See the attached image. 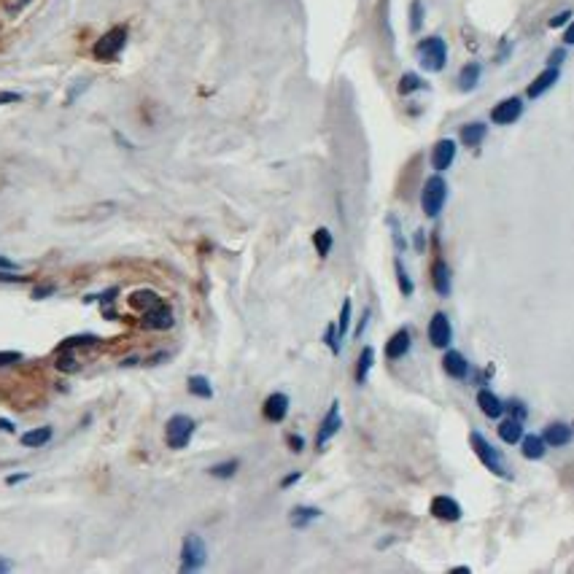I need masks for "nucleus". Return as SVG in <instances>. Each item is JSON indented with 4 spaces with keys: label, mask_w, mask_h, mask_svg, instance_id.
Listing matches in <instances>:
<instances>
[{
    "label": "nucleus",
    "mask_w": 574,
    "mask_h": 574,
    "mask_svg": "<svg viewBox=\"0 0 574 574\" xmlns=\"http://www.w3.org/2000/svg\"><path fill=\"white\" fill-rule=\"evenodd\" d=\"M418 62L429 73H439L448 65V43L439 35H429V38L418 41Z\"/></svg>",
    "instance_id": "obj_1"
},
{
    "label": "nucleus",
    "mask_w": 574,
    "mask_h": 574,
    "mask_svg": "<svg viewBox=\"0 0 574 574\" xmlns=\"http://www.w3.org/2000/svg\"><path fill=\"white\" fill-rule=\"evenodd\" d=\"M470 445H472V451H474V456L480 458V464H483L488 472H493L496 477H510V470H507V464H505V456L499 453V448H493L480 432H472Z\"/></svg>",
    "instance_id": "obj_2"
},
{
    "label": "nucleus",
    "mask_w": 574,
    "mask_h": 574,
    "mask_svg": "<svg viewBox=\"0 0 574 574\" xmlns=\"http://www.w3.org/2000/svg\"><path fill=\"white\" fill-rule=\"evenodd\" d=\"M445 200H448V184L442 175H432L426 178L423 191H421V208L429 219H437L439 210L445 208Z\"/></svg>",
    "instance_id": "obj_3"
},
{
    "label": "nucleus",
    "mask_w": 574,
    "mask_h": 574,
    "mask_svg": "<svg viewBox=\"0 0 574 574\" xmlns=\"http://www.w3.org/2000/svg\"><path fill=\"white\" fill-rule=\"evenodd\" d=\"M208 561V545L200 534H186L181 542V572H200Z\"/></svg>",
    "instance_id": "obj_4"
},
{
    "label": "nucleus",
    "mask_w": 574,
    "mask_h": 574,
    "mask_svg": "<svg viewBox=\"0 0 574 574\" xmlns=\"http://www.w3.org/2000/svg\"><path fill=\"white\" fill-rule=\"evenodd\" d=\"M194 432H197V421L189 416H184V413H178V416H173L170 421H168V426H165V439H168V445H170L173 451H181V448H186V445L191 442Z\"/></svg>",
    "instance_id": "obj_5"
},
{
    "label": "nucleus",
    "mask_w": 574,
    "mask_h": 574,
    "mask_svg": "<svg viewBox=\"0 0 574 574\" xmlns=\"http://www.w3.org/2000/svg\"><path fill=\"white\" fill-rule=\"evenodd\" d=\"M124 43H127V27L122 25V27L108 30L103 38H97V43L92 46V57L97 62H111V60H116L122 54Z\"/></svg>",
    "instance_id": "obj_6"
},
{
    "label": "nucleus",
    "mask_w": 574,
    "mask_h": 574,
    "mask_svg": "<svg viewBox=\"0 0 574 574\" xmlns=\"http://www.w3.org/2000/svg\"><path fill=\"white\" fill-rule=\"evenodd\" d=\"M175 324V315L170 310V305H165L159 299L157 305H151L149 310H143V327L146 329H157V332H165V329H173Z\"/></svg>",
    "instance_id": "obj_7"
},
{
    "label": "nucleus",
    "mask_w": 574,
    "mask_h": 574,
    "mask_svg": "<svg viewBox=\"0 0 574 574\" xmlns=\"http://www.w3.org/2000/svg\"><path fill=\"white\" fill-rule=\"evenodd\" d=\"M523 116V100L521 97H507L502 103H496L491 108V122L507 127V124H515Z\"/></svg>",
    "instance_id": "obj_8"
},
{
    "label": "nucleus",
    "mask_w": 574,
    "mask_h": 574,
    "mask_svg": "<svg viewBox=\"0 0 574 574\" xmlns=\"http://www.w3.org/2000/svg\"><path fill=\"white\" fill-rule=\"evenodd\" d=\"M340 426H343V418H340V402H332L329 413L324 416L321 426H318V435H315V448H318V451H324V448H327V442H329L332 437L340 432Z\"/></svg>",
    "instance_id": "obj_9"
},
{
    "label": "nucleus",
    "mask_w": 574,
    "mask_h": 574,
    "mask_svg": "<svg viewBox=\"0 0 574 574\" xmlns=\"http://www.w3.org/2000/svg\"><path fill=\"white\" fill-rule=\"evenodd\" d=\"M453 340V327H451V318L445 313H435L432 321H429V343L435 348H448Z\"/></svg>",
    "instance_id": "obj_10"
},
{
    "label": "nucleus",
    "mask_w": 574,
    "mask_h": 574,
    "mask_svg": "<svg viewBox=\"0 0 574 574\" xmlns=\"http://www.w3.org/2000/svg\"><path fill=\"white\" fill-rule=\"evenodd\" d=\"M429 510H432V515H435L437 521H445V523L461 521V515H464L461 505H458L453 496H435Z\"/></svg>",
    "instance_id": "obj_11"
},
{
    "label": "nucleus",
    "mask_w": 574,
    "mask_h": 574,
    "mask_svg": "<svg viewBox=\"0 0 574 574\" xmlns=\"http://www.w3.org/2000/svg\"><path fill=\"white\" fill-rule=\"evenodd\" d=\"M558 78H561V68H553V65H547V68L542 70L540 76L528 84V89H526V95L531 97V100H537V97H542L545 92H550V89L558 84Z\"/></svg>",
    "instance_id": "obj_12"
},
{
    "label": "nucleus",
    "mask_w": 574,
    "mask_h": 574,
    "mask_svg": "<svg viewBox=\"0 0 574 574\" xmlns=\"http://www.w3.org/2000/svg\"><path fill=\"white\" fill-rule=\"evenodd\" d=\"M453 159H456V140L451 138L437 140L435 149H432V168H435L437 173H445L453 165Z\"/></svg>",
    "instance_id": "obj_13"
},
{
    "label": "nucleus",
    "mask_w": 574,
    "mask_h": 574,
    "mask_svg": "<svg viewBox=\"0 0 574 574\" xmlns=\"http://www.w3.org/2000/svg\"><path fill=\"white\" fill-rule=\"evenodd\" d=\"M261 413H264V418H267L270 423H280L283 418L289 416V397L280 394V391L270 394V397L264 399V404H261Z\"/></svg>",
    "instance_id": "obj_14"
},
{
    "label": "nucleus",
    "mask_w": 574,
    "mask_h": 574,
    "mask_svg": "<svg viewBox=\"0 0 574 574\" xmlns=\"http://www.w3.org/2000/svg\"><path fill=\"white\" fill-rule=\"evenodd\" d=\"M545 442H547V448H566L569 442H572L574 437V429L569 426V423H563V421H553L547 429H545Z\"/></svg>",
    "instance_id": "obj_15"
},
{
    "label": "nucleus",
    "mask_w": 574,
    "mask_h": 574,
    "mask_svg": "<svg viewBox=\"0 0 574 574\" xmlns=\"http://www.w3.org/2000/svg\"><path fill=\"white\" fill-rule=\"evenodd\" d=\"M407 350H410V329H397L385 343V359L397 362L402 356H407Z\"/></svg>",
    "instance_id": "obj_16"
},
{
    "label": "nucleus",
    "mask_w": 574,
    "mask_h": 574,
    "mask_svg": "<svg viewBox=\"0 0 574 574\" xmlns=\"http://www.w3.org/2000/svg\"><path fill=\"white\" fill-rule=\"evenodd\" d=\"M442 367H445V372H448L451 378H456V381H464V378L470 375V362H467V356L458 353V350H448V353L442 356Z\"/></svg>",
    "instance_id": "obj_17"
},
{
    "label": "nucleus",
    "mask_w": 574,
    "mask_h": 574,
    "mask_svg": "<svg viewBox=\"0 0 574 574\" xmlns=\"http://www.w3.org/2000/svg\"><path fill=\"white\" fill-rule=\"evenodd\" d=\"M432 286H435V292L439 296H448L453 289V278H451V267L445 264L442 259L435 261V267H432Z\"/></svg>",
    "instance_id": "obj_18"
},
{
    "label": "nucleus",
    "mask_w": 574,
    "mask_h": 574,
    "mask_svg": "<svg viewBox=\"0 0 574 574\" xmlns=\"http://www.w3.org/2000/svg\"><path fill=\"white\" fill-rule=\"evenodd\" d=\"M477 407H480L483 416L488 418H502V413H505V402L499 399L493 391H488V388L477 391Z\"/></svg>",
    "instance_id": "obj_19"
},
{
    "label": "nucleus",
    "mask_w": 574,
    "mask_h": 574,
    "mask_svg": "<svg viewBox=\"0 0 574 574\" xmlns=\"http://www.w3.org/2000/svg\"><path fill=\"white\" fill-rule=\"evenodd\" d=\"M488 135V127L483 122H470L461 127V132H458V138H461V143L464 146H470V149H477L483 140H486Z\"/></svg>",
    "instance_id": "obj_20"
},
{
    "label": "nucleus",
    "mask_w": 574,
    "mask_h": 574,
    "mask_svg": "<svg viewBox=\"0 0 574 574\" xmlns=\"http://www.w3.org/2000/svg\"><path fill=\"white\" fill-rule=\"evenodd\" d=\"M521 453L523 458H528V461H540L542 456L547 453V442H545V437L540 435H528L521 439Z\"/></svg>",
    "instance_id": "obj_21"
},
{
    "label": "nucleus",
    "mask_w": 574,
    "mask_h": 574,
    "mask_svg": "<svg viewBox=\"0 0 574 574\" xmlns=\"http://www.w3.org/2000/svg\"><path fill=\"white\" fill-rule=\"evenodd\" d=\"M480 76H483V65L480 62H467L461 68V73H458V89L461 92H472L480 84Z\"/></svg>",
    "instance_id": "obj_22"
},
{
    "label": "nucleus",
    "mask_w": 574,
    "mask_h": 574,
    "mask_svg": "<svg viewBox=\"0 0 574 574\" xmlns=\"http://www.w3.org/2000/svg\"><path fill=\"white\" fill-rule=\"evenodd\" d=\"M499 439H502L505 445L521 442L523 439V421H518V418H505V421L499 423Z\"/></svg>",
    "instance_id": "obj_23"
},
{
    "label": "nucleus",
    "mask_w": 574,
    "mask_h": 574,
    "mask_svg": "<svg viewBox=\"0 0 574 574\" xmlns=\"http://www.w3.org/2000/svg\"><path fill=\"white\" fill-rule=\"evenodd\" d=\"M318 518H321V510H318V507H294L292 515H289V521H292L294 528H308V526L313 521H318Z\"/></svg>",
    "instance_id": "obj_24"
},
{
    "label": "nucleus",
    "mask_w": 574,
    "mask_h": 574,
    "mask_svg": "<svg viewBox=\"0 0 574 574\" xmlns=\"http://www.w3.org/2000/svg\"><path fill=\"white\" fill-rule=\"evenodd\" d=\"M52 437H54L52 426H38V429H30V432L22 435V445H25V448H41V445H46Z\"/></svg>",
    "instance_id": "obj_25"
},
{
    "label": "nucleus",
    "mask_w": 574,
    "mask_h": 574,
    "mask_svg": "<svg viewBox=\"0 0 574 574\" xmlns=\"http://www.w3.org/2000/svg\"><path fill=\"white\" fill-rule=\"evenodd\" d=\"M186 388H189L191 397H197V399H210L213 397V385H210L205 375H191L189 381H186Z\"/></svg>",
    "instance_id": "obj_26"
},
{
    "label": "nucleus",
    "mask_w": 574,
    "mask_h": 574,
    "mask_svg": "<svg viewBox=\"0 0 574 574\" xmlns=\"http://www.w3.org/2000/svg\"><path fill=\"white\" fill-rule=\"evenodd\" d=\"M375 364V348L372 346H364L362 353H359V362H356V383H364L369 369Z\"/></svg>",
    "instance_id": "obj_27"
},
{
    "label": "nucleus",
    "mask_w": 574,
    "mask_h": 574,
    "mask_svg": "<svg viewBox=\"0 0 574 574\" xmlns=\"http://www.w3.org/2000/svg\"><path fill=\"white\" fill-rule=\"evenodd\" d=\"M313 245L315 251H318V257H329L332 245H334V238H332V232L327 229V226H318L313 232Z\"/></svg>",
    "instance_id": "obj_28"
},
{
    "label": "nucleus",
    "mask_w": 574,
    "mask_h": 574,
    "mask_svg": "<svg viewBox=\"0 0 574 574\" xmlns=\"http://www.w3.org/2000/svg\"><path fill=\"white\" fill-rule=\"evenodd\" d=\"M240 470V461L238 458H229V461H221V464H213L208 470L210 477H219V480H229L235 477V472Z\"/></svg>",
    "instance_id": "obj_29"
},
{
    "label": "nucleus",
    "mask_w": 574,
    "mask_h": 574,
    "mask_svg": "<svg viewBox=\"0 0 574 574\" xmlns=\"http://www.w3.org/2000/svg\"><path fill=\"white\" fill-rule=\"evenodd\" d=\"M394 270H397V283H399V292L404 296H410L413 292H416V283L410 280V275H407V270H404V264H402V259L394 261Z\"/></svg>",
    "instance_id": "obj_30"
},
{
    "label": "nucleus",
    "mask_w": 574,
    "mask_h": 574,
    "mask_svg": "<svg viewBox=\"0 0 574 574\" xmlns=\"http://www.w3.org/2000/svg\"><path fill=\"white\" fill-rule=\"evenodd\" d=\"M426 84L421 81V76L418 73H404L399 78V95H413V92H418V89H423Z\"/></svg>",
    "instance_id": "obj_31"
},
{
    "label": "nucleus",
    "mask_w": 574,
    "mask_h": 574,
    "mask_svg": "<svg viewBox=\"0 0 574 574\" xmlns=\"http://www.w3.org/2000/svg\"><path fill=\"white\" fill-rule=\"evenodd\" d=\"M159 296L154 294V292H135V294L130 296V305L132 308H138V310H149L151 305H157Z\"/></svg>",
    "instance_id": "obj_32"
},
{
    "label": "nucleus",
    "mask_w": 574,
    "mask_h": 574,
    "mask_svg": "<svg viewBox=\"0 0 574 574\" xmlns=\"http://www.w3.org/2000/svg\"><path fill=\"white\" fill-rule=\"evenodd\" d=\"M324 340H327V346L332 348V353H340V348H343L340 340H343V337H340V332H337V324H329V327H327Z\"/></svg>",
    "instance_id": "obj_33"
},
{
    "label": "nucleus",
    "mask_w": 574,
    "mask_h": 574,
    "mask_svg": "<svg viewBox=\"0 0 574 574\" xmlns=\"http://www.w3.org/2000/svg\"><path fill=\"white\" fill-rule=\"evenodd\" d=\"M505 410L510 413V418H518V421H526V416H528V407H526L521 399L505 402Z\"/></svg>",
    "instance_id": "obj_34"
},
{
    "label": "nucleus",
    "mask_w": 574,
    "mask_h": 574,
    "mask_svg": "<svg viewBox=\"0 0 574 574\" xmlns=\"http://www.w3.org/2000/svg\"><path fill=\"white\" fill-rule=\"evenodd\" d=\"M348 327H350V299H346V302H343V310H340V318H337V332H340V337L348 334Z\"/></svg>",
    "instance_id": "obj_35"
},
{
    "label": "nucleus",
    "mask_w": 574,
    "mask_h": 574,
    "mask_svg": "<svg viewBox=\"0 0 574 574\" xmlns=\"http://www.w3.org/2000/svg\"><path fill=\"white\" fill-rule=\"evenodd\" d=\"M17 362H22V353H19V350H0V367L17 364Z\"/></svg>",
    "instance_id": "obj_36"
},
{
    "label": "nucleus",
    "mask_w": 574,
    "mask_h": 574,
    "mask_svg": "<svg viewBox=\"0 0 574 574\" xmlns=\"http://www.w3.org/2000/svg\"><path fill=\"white\" fill-rule=\"evenodd\" d=\"M421 17H423V11H421V0H416L413 3V11H410V30H421Z\"/></svg>",
    "instance_id": "obj_37"
},
{
    "label": "nucleus",
    "mask_w": 574,
    "mask_h": 574,
    "mask_svg": "<svg viewBox=\"0 0 574 574\" xmlns=\"http://www.w3.org/2000/svg\"><path fill=\"white\" fill-rule=\"evenodd\" d=\"M566 60V49H556V52H550V57H547V65H553V68H561V62Z\"/></svg>",
    "instance_id": "obj_38"
},
{
    "label": "nucleus",
    "mask_w": 574,
    "mask_h": 574,
    "mask_svg": "<svg viewBox=\"0 0 574 574\" xmlns=\"http://www.w3.org/2000/svg\"><path fill=\"white\" fill-rule=\"evenodd\" d=\"M569 19H572V11H561V14H556V17L550 19V27H563Z\"/></svg>",
    "instance_id": "obj_39"
},
{
    "label": "nucleus",
    "mask_w": 574,
    "mask_h": 574,
    "mask_svg": "<svg viewBox=\"0 0 574 574\" xmlns=\"http://www.w3.org/2000/svg\"><path fill=\"white\" fill-rule=\"evenodd\" d=\"M22 95L19 92H0V105H8V103H19Z\"/></svg>",
    "instance_id": "obj_40"
},
{
    "label": "nucleus",
    "mask_w": 574,
    "mask_h": 574,
    "mask_svg": "<svg viewBox=\"0 0 574 574\" xmlns=\"http://www.w3.org/2000/svg\"><path fill=\"white\" fill-rule=\"evenodd\" d=\"M289 448H292L294 453H299L302 448H305V439H302L299 435H292V437H289Z\"/></svg>",
    "instance_id": "obj_41"
},
{
    "label": "nucleus",
    "mask_w": 574,
    "mask_h": 574,
    "mask_svg": "<svg viewBox=\"0 0 574 574\" xmlns=\"http://www.w3.org/2000/svg\"><path fill=\"white\" fill-rule=\"evenodd\" d=\"M563 43H566V46H574V19L569 22V27H566V33H563Z\"/></svg>",
    "instance_id": "obj_42"
},
{
    "label": "nucleus",
    "mask_w": 574,
    "mask_h": 574,
    "mask_svg": "<svg viewBox=\"0 0 574 574\" xmlns=\"http://www.w3.org/2000/svg\"><path fill=\"white\" fill-rule=\"evenodd\" d=\"M299 477H302V474H299V472H292V474H286V477H283V483H280V488H289V486H294L296 480H299Z\"/></svg>",
    "instance_id": "obj_43"
},
{
    "label": "nucleus",
    "mask_w": 574,
    "mask_h": 574,
    "mask_svg": "<svg viewBox=\"0 0 574 574\" xmlns=\"http://www.w3.org/2000/svg\"><path fill=\"white\" fill-rule=\"evenodd\" d=\"M0 429H3V432H8V435H14V432H17V426H14L8 418H0Z\"/></svg>",
    "instance_id": "obj_44"
},
{
    "label": "nucleus",
    "mask_w": 574,
    "mask_h": 574,
    "mask_svg": "<svg viewBox=\"0 0 574 574\" xmlns=\"http://www.w3.org/2000/svg\"><path fill=\"white\" fill-rule=\"evenodd\" d=\"M0 270H11V273H17L19 267L14 264L11 259H6V257H0Z\"/></svg>",
    "instance_id": "obj_45"
},
{
    "label": "nucleus",
    "mask_w": 574,
    "mask_h": 574,
    "mask_svg": "<svg viewBox=\"0 0 574 574\" xmlns=\"http://www.w3.org/2000/svg\"><path fill=\"white\" fill-rule=\"evenodd\" d=\"M423 245H426V238H423V229H418V232H416V248H418V251H423Z\"/></svg>",
    "instance_id": "obj_46"
},
{
    "label": "nucleus",
    "mask_w": 574,
    "mask_h": 574,
    "mask_svg": "<svg viewBox=\"0 0 574 574\" xmlns=\"http://www.w3.org/2000/svg\"><path fill=\"white\" fill-rule=\"evenodd\" d=\"M27 477H30V474H11V477H8L6 483H8V486H17V483H22V480H27Z\"/></svg>",
    "instance_id": "obj_47"
},
{
    "label": "nucleus",
    "mask_w": 574,
    "mask_h": 574,
    "mask_svg": "<svg viewBox=\"0 0 574 574\" xmlns=\"http://www.w3.org/2000/svg\"><path fill=\"white\" fill-rule=\"evenodd\" d=\"M11 569H14V563H11L8 558H0V574H3V572H11Z\"/></svg>",
    "instance_id": "obj_48"
},
{
    "label": "nucleus",
    "mask_w": 574,
    "mask_h": 574,
    "mask_svg": "<svg viewBox=\"0 0 574 574\" xmlns=\"http://www.w3.org/2000/svg\"><path fill=\"white\" fill-rule=\"evenodd\" d=\"M367 321H369V308H367V310H364V315H362V324H359V329H356V334H362V332H364Z\"/></svg>",
    "instance_id": "obj_49"
},
{
    "label": "nucleus",
    "mask_w": 574,
    "mask_h": 574,
    "mask_svg": "<svg viewBox=\"0 0 574 574\" xmlns=\"http://www.w3.org/2000/svg\"><path fill=\"white\" fill-rule=\"evenodd\" d=\"M453 574H470V566H456Z\"/></svg>",
    "instance_id": "obj_50"
},
{
    "label": "nucleus",
    "mask_w": 574,
    "mask_h": 574,
    "mask_svg": "<svg viewBox=\"0 0 574 574\" xmlns=\"http://www.w3.org/2000/svg\"><path fill=\"white\" fill-rule=\"evenodd\" d=\"M572 426H574V423H572Z\"/></svg>",
    "instance_id": "obj_51"
}]
</instances>
